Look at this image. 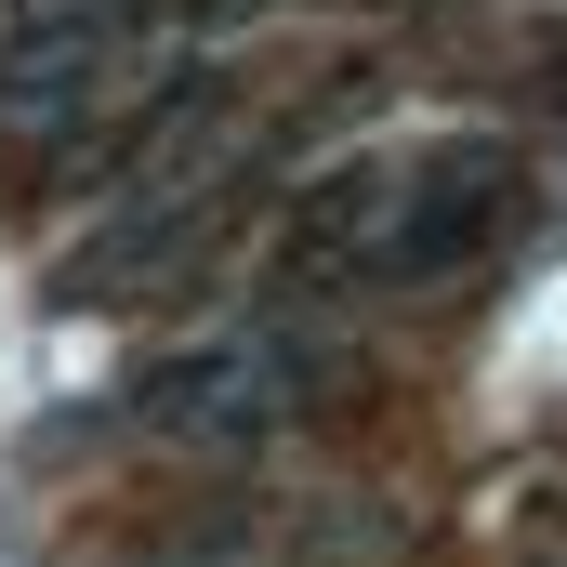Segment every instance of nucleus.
<instances>
[{"label":"nucleus","mask_w":567,"mask_h":567,"mask_svg":"<svg viewBox=\"0 0 567 567\" xmlns=\"http://www.w3.org/2000/svg\"><path fill=\"white\" fill-rule=\"evenodd\" d=\"M303 396H317V343L303 330H225V343H198V357H172V370H145V423L158 435H198V449H251V435L303 423Z\"/></svg>","instance_id":"1"}]
</instances>
